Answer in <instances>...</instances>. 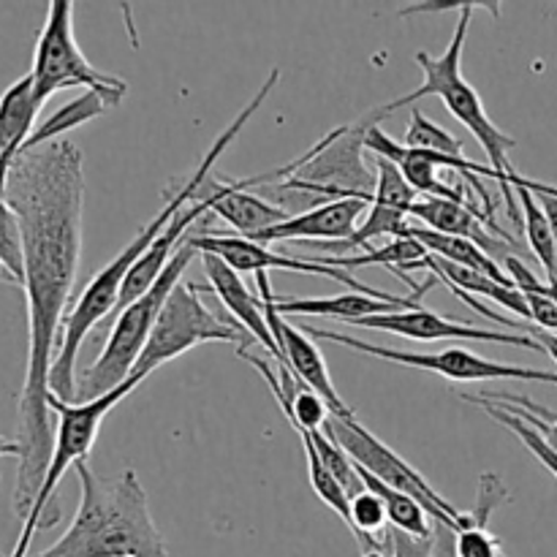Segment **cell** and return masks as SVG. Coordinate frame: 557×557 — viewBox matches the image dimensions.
<instances>
[{"label":"cell","mask_w":557,"mask_h":557,"mask_svg":"<svg viewBox=\"0 0 557 557\" xmlns=\"http://www.w3.org/2000/svg\"><path fill=\"white\" fill-rule=\"evenodd\" d=\"M428 248L411 237H395L386 245H373L359 256H313L310 261L324 267H337V270H359V267H386L392 275L406 281L411 288H422V283H413L403 270H424L428 267Z\"/></svg>","instance_id":"obj_24"},{"label":"cell","mask_w":557,"mask_h":557,"mask_svg":"<svg viewBox=\"0 0 557 557\" xmlns=\"http://www.w3.org/2000/svg\"><path fill=\"white\" fill-rule=\"evenodd\" d=\"M324 435H330L348 457H351L354 466L359 471L370 473L373 479H379L386 487L397 490V493L411 495L417 504L424 506L433 522L438 525L451 528L455 533H460L462 528H468L473 522L471 511H460L411 466V462L403 460L392 446H386L379 435L370 433L364 424L357 422V417H332L326 419Z\"/></svg>","instance_id":"obj_7"},{"label":"cell","mask_w":557,"mask_h":557,"mask_svg":"<svg viewBox=\"0 0 557 557\" xmlns=\"http://www.w3.org/2000/svg\"><path fill=\"white\" fill-rule=\"evenodd\" d=\"M509 500L511 493L504 484V479L495 476V473H482L476 506L471 509L473 522L455 536L457 557H504L500 555V539L490 533V520Z\"/></svg>","instance_id":"obj_22"},{"label":"cell","mask_w":557,"mask_h":557,"mask_svg":"<svg viewBox=\"0 0 557 557\" xmlns=\"http://www.w3.org/2000/svg\"><path fill=\"white\" fill-rule=\"evenodd\" d=\"M0 275H3V270H0Z\"/></svg>","instance_id":"obj_41"},{"label":"cell","mask_w":557,"mask_h":557,"mask_svg":"<svg viewBox=\"0 0 557 557\" xmlns=\"http://www.w3.org/2000/svg\"><path fill=\"white\" fill-rule=\"evenodd\" d=\"M373 161H375L373 201H379V205H386V207H395V210L406 212V215L411 218V207L417 205L422 196L408 185V180L403 177V172L389 161V158L373 156Z\"/></svg>","instance_id":"obj_30"},{"label":"cell","mask_w":557,"mask_h":557,"mask_svg":"<svg viewBox=\"0 0 557 557\" xmlns=\"http://www.w3.org/2000/svg\"><path fill=\"white\" fill-rule=\"evenodd\" d=\"M256 283H259V297L261 302H264L267 324H270V332L275 335L277 348L283 351L288 373H294L297 381H302L308 389H313L315 395L326 403L332 417H354L348 403L337 395L335 384H332L330 379V370H326L324 354L315 346L313 337H310L308 332L299 330V326H292L281 313H277L270 275H267V272H256Z\"/></svg>","instance_id":"obj_13"},{"label":"cell","mask_w":557,"mask_h":557,"mask_svg":"<svg viewBox=\"0 0 557 557\" xmlns=\"http://www.w3.org/2000/svg\"><path fill=\"white\" fill-rule=\"evenodd\" d=\"M299 330L308 332L313 341L337 343V346L354 348V351L368 354V357H379L384 359V362L430 370V373H438L444 375V379L457 381V384H471V381H539V384L557 386V373H553V370L517 368V364L493 362V359L479 357V354L468 351V348L451 346L444 348V351H395V348L375 346V343L359 341V337L346 335V332L324 330V326L302 324Z\"/></svg>","instance_id":"obj_11"},{"label":"cell","mask_w":557,"mask_h":557,"mask_svg":"<svg viewBox=\"0 0 557 557\" xmlns=\"http://www.w3.org/2000/svg\"><path fill=\"white\" fill-rule=\"evenodd\" d=\"M504 267H506V272H509V277L515 281V286L520 288V292L547 294L549 299H555V302H557V283L539 281V275L531 270V267L525 264V261H520L517 256H506Z\"/></svg>","instance_id":"obj_33"},{"label":"cell","mask_w":557,"mask_h":557,"mask_svg":"<svg viewBox=\"0 0 557 557\" xmlns=\"http://www.w3.org/2000/svg\"><path fill=\"white\" fill-rule=\"evenodd\" d=\"M190 245H194L199 253H212L218 259L226 261L234 272H299V275H319L330 277V281L341 283V286L351 288L357 294H368L373 299H384V302H395L400 299L397 294L379 292V288L364 286L362 281H357L354 275H348L346 270H337V267H324L315 264L310 259H294V256H283L277 250H272L270 245L253 243L248 237H239V234H223V232H205L199 237H190Z\"/></svg>","instance_id":"obj_12"},{"label":"cell","mask_w":557,"mask_h":557,"mask_svg":"<svg viewBox=\"0 0 557 557\" xmlns=\"http://www.w3.org/2000/svg\"><path fill=\"white\" fill-rule=\"evenodd\" d=\"M82 498L69 531L36 557H169L134 468L101 479L79 462Z\"/></svg>","instance_id":"obj_3"},{"label":"cell","mask_w":557,"mask_h":557,"mask_svg":"<svg viewBox=\"0 0 557 557\" xmlns=\"http://www.w3.org/2000/svg\"><path fill=\"white\" fill-rule=\"evenodd\" d=\"M190 205H205L207 212L228 223L239 237H253V234L292 218L286 207L272 205L270 199H261L248 188H239L237 180L215 177V174L201 183Z\"/></svg>","instance_id":"obj_15"},{"label":"cell","mask_w":557,"mask_h":557,"mask_svg":"<svg viewBox=\"0 0 557 557\" xmlns=\"http://www.w3.org/2000/svg\"><path fill=\"white\" fill-rule=\"evenodd\" d=\"M277 82H281V69H272L270 74H267V79L261 82L259 92L248 101V107H245L243 112H237V117L226 125V131H221V134L215 136V141H212L210 150L205 152V158L196 163L194 174H190L188 180H183V183L174 185L172 199H166V205L158 210V215L152 218L128 245H125L123 253L114 256V259L87 283L85 292L79 294L76 305L69 310V315H65L63 332H60L58 357H54L52 373H49V389H52L54 397H60V400L65 403H76V379H79V375H76V359H79V348L85 346L92 326L101 324L109 313L117 310L123 283L125 277H128V272L136 267V261H139L141 256L150 250V245L166 232V226L180 215V210H185V207L194 201L196 190H199L201 183L210 177L218 158H221L223 152L228 150V145L243 134V128L250 123V117L264 107V101L270 98V92L275 90Z\"/></svg>","instance_id":"obj_2"},{"label":"cell","mask_w":557,"mask_h":557,"mask_svg":"<svg viewBox=\"0 0 557 557\" xmlns=\"http://www.w3.org/2000/svg\"><path fill=\"white\" fill-rule=\"evenodd\" d=\"M476 9H490L493 14H498L495 3H462L460 20H457V27L455 33H451V41L449 47H446V52L444 54L417 52V65L424 76L422 85H419L413 92H408V96L375 109L373 117L381 123L386 114L397 112V109L408 107V103L419 101V98H428V96L441 98L444 107L449 109L451 117L460 120V123L471 131V136H476L484 156H487L490 169L500 177V194H504L506 207H509L511 221L520 223L522 221L520 207H517V196L511 185H515V180H520L522 174L517 172L509 161V152L517 147V139L506 134V131H500L498 125L490 120L479 90L466 79V76H462V52H466L468 27H471V20L473 14H476Z\"/></svg>","instance_id":"obj_4"},{"label":"cell","mask_w":557,"mask_h":557,"mask_svg":"<svg viewBox=\"0 0 557 557\" xmlns=\"http://www.w3.org/2000/svg\"><path fill=\"white\" fill-rule=\"evenodd\" d=\"M310 438H313L315 449H319L321 460L326 462V468H330V471L335 473L337 482L346 487L348 498L364 493V484H362V479H359V471H357V466L351 462V457H348L346 451H343L341 446L330 438V435L321 433V430L319 433H310Z\"/></svg>","instance_id":"obj_32"},{"label":"cell","mask_w":557,"mask_h":557,"mask_svg":"<svg viewBox=\"0 0 557 557\" xmlns=\"http://www.w3.org/2000/svg\"><path fill=\"white\" fill-rule=\"evenodd\" d=\"M389 536V533H386ZM359 557H392V542H389V549H368V553H362Z\"/></svg>","instance_id":"obj_40"},{"label":"cell","mask_w":557,"mask_h":557,"mask_svg":"<svg viewBox=\"0 0 557 557\" xmlns=\"http://www.w3.org/2000/svg\"><path fill=\"white\" fill-rule=\"evenodd\" d=\"M145 379L131 375L123 386L107 392V395L96 397L87 403H65L60 397H49V411L58 417V430H54V446H52V460H49L47 476H44L41 490H38L36 500H33L30 511L22 520L20 542H16L11 557H27V547H30L33 536L38 531L54 528L60 520V509L54 506V493H58L60 482L69 473V468H76L79 462H87L92 446H96L98 430H101L103 419L112 413L114 406L125 400L136 386Z\"/></svg>","instance_id":"obj_5"},{"label":"cell","mask_w":557,"mask_h":557,"mask_svg":"<svg viewBox=\"0 0 557 557\" xmlns=\"http://www.w3.org/2000/svg\"><path fill=\"white\" fill-rule=\"evenodd\" d=\"M370 201L337 199L330 205H319L308 212L286 218L283 223L253 234V243H292V239H321V243H346L359 228V215L368 212Z\"/></svg>","instance_id":"obj_16"},{"label":"cell","mask_w":557,"mask_h":557,"mask_svg":"<svg viewBox=\"0 0 557 557\" xmlns=\"http://www.w3.org/2000/svg\"><path fill=\"white\" fill-rule=\"evenodd\" d=\"M125 96H128V87H120V90H85L82 96H76L74 101L63 103L54 114H49V117L33 131V136L27 139L25 150L22 152L36 150V147L49 145V141L65 139V134H71V131L79 128V125L107 114L109 109L117 107Z\"/></svg>","instance_id":"obj_23"},{"label":"cell","mask_w":557,"mask_h":557,"mask_svg":"<svg viewBox=\"0 0 557 557\" xmlns=\"http://www.w3.org/2000/svg\"><path fill=\"white\" fill-rule=\"evenodd\" d=\"M531 308V326H539L544 332H555L557 335V302L549 299L547 294L539 292H522Z\"/></svg>","instance_id":"obj_34"},{"label":"cell","mask_w":557,"mask_h":557,"mask_svg":"<svg viewBox=\"0 0 557 557\" xmlns=\"http://www.w3.org/2000/svg\"><path fill=\"white\" fill-rule=\"evenodd\" d=\"M482 397H487V400H493V403H504V400H495V397H490V395H482ZM504 406H509L511 411L520 413V417L525 419L533 430H539V433L544 435V441H547V444L557 451V417H555V422H544V419H539L536 413L525 411V408H517V406H511V403H504Z\"/></svg>","instance_id":"obj_36"},{"label":"cell","mask_w":557,"mask_h":557,"mask_svg":"<svg viewBox=\"0 0 557 557\" xmlns=\"http://www.w3.org/2000/svg\"><path fill=\"white\" fill-rule=\"evenodd\" d=\"M359 479H362L364 490H370V493H375L381 500H384L386 515H389V525L395 528V531L408 533V536L413 539L433 536V522H430V515L424 511L422 504H417V500L411 498V495L386 487V484H381L379 479H373L364 471H359Z\"/></svg>","instance_id":"obj_26"},{"label":"cell","mask_w":557,"mask_h":557,"mask_svg":"<svg viewBox=\"0 0 557 557\" xmlns=\"http://www.w3.org/2000/svg\"><path fill=\"white\" fill-rule=\"evenodd\" d=\"M297 435H299V441H302L305 460H308L310 487H313V493L319 495V500H324V506H330V509L335 511L343 522H346L348 531H351V498H348L346 487L337 482L335 473H332L330 468H326V462L321 460V455H319V449H315L310 433L299 430Z\"/></svg>","instance_id":"obj_28"},{"label":"cell","mask_w":557,"mask_h":557,"mask_svg":"<svg viewBox=\"0 0 557 557\" xmlns=\"http://www.w3.org/2000/svg\"><path fill=\"white\" fill-rule=\"evenodd\" d=\"M403 237L417 239L419 245H424V248H428V253L438 256V259L451 261V264L468 267V270L484 272V275H490L493 281L506 283V286H515V281L509 277L506 267L498 264V261H495L487 250L479 248V245L471 243V239L446 237V234L430 232V228L417 226V223H411V226L403 232Z\"/></svg>","instance_id":"obj_25"},{"label":"cell","mask_w":557,"mask_h":557,"mask_svg":"<svg viewBox=\"0 0 557 557\" xmlns=\"http://www.w3.org/2000/svg\"><path fill=\"white\" fill-rule=\"evenodd\" d=\"M205 215H207L205 205H188L185 210H180V215L169 223L166 232H163L161 237L150 245V250H147V253L136 261L134 270L128 272V277H125V283H123V292H120L117 310H123L125 305L136 302L141 294L150 292L152 283L163 275V270L169 267V261L174 259V253H177L180 245H183V234L188 232L196 221H201Z\"/></svg>","instance_id":"obj_21"},{"label":"cell","mask_w":557,"mask_h":557,"mask_svg":"<svg viewBox=\"0 0 557 557\" xmlns=\"http://www.w3.org/2000/svg\"><path fill=\"white\" fill-rule=\"evenodd\" d=\"M351 326L357 330H379L389 332V335L406 337V341H419V343H435V341H473V343H504V346H517V348H533V351H542L539 343L531 335H520V332H490L479 330V326L460 324V321H451L446 315L433 313L428 308H413V310H397V313H384V315H370V319L351 321Z\"/></svg>","instance_id":"obj_14"},{"label":"cell","mask_w":557,"mask_h":557,"mask_svg":"<svg viewBox=\"0 0 557 557\" xmlns=\"http://www.w3.org/2000/svg\"><path fill=\"white\" fill-rule=\"evenodd\" d=\"M435 277L430 275L428 281H422V288L408 297L395 299V302H384V299H373L368 294L357 292H343L337 297H313V299H281L275 297L277 313L286 319V315H326V319H337L343 324H351V321L370 319V315H384V313H397V310H413L419 308L422 297L428 294V288L435 286Z\"/></svg>","instance_id":"obj_19"},{"label":"cell","mask_w":557,"mask_h":557,"mask_svg":"<svg viewBox=\"0 0 557 557\" xmlns=\"http://www.w3.org/2000/svg\"><path fill=\"white\" fill-rule=\"evenodd\" d=\"M3 457H16V460H20V446H16V441L0 438V460H3Z\"/></svg>","instance_id":"obj_39"},{"label":"cell","mask_w":557,"mask_h":557,"mask_svg":"<svg viewBox=\"0 0 557 557\" xmlns=\"http://www.w3.org/2000/svg\"><path fill=\"white\" fill-rule=\"evenodd\" d=\"M525 335H531L533 341L539 343V348H542L547 357H553V362L557 364V335H555V332H544V330H539V326L528 324Z\"/></svg>","instance_id":"obj_37"},{"label":"cell","mask_w":557,"mask_h":557,"mask_svg":"<svg viewBox=\"0 0 557 557\" xmlns=\"http://www.w3.org/2000/svg\"><path fill=\"white\" fill-rule=\"evenodd\" d=\"M205 292H210V286H196V283H180L174 288L131 375L147 379L161 364L183 357L185 351L201 346V343H232L237 346V351H248L253 346L256 341L248 332L239 330L232 321H223L201 302Z\"/></svg>","instance_id":"obj_9"},{"label":"cell","mask_w":557,"mask_h":557,"mask_svg":"<svg viewBox=\"0 0 557 557\" xmlns=\"http://www.w3.org/2000/svg\"><path fill=\"white\" fill-rule=\"evenodd\" d=\"M460 397L466 403H473V406H479L482 411H487L490 417H493L498 424H504L506 430H511V433H515L517 438H520L522 444L531 449V455L536 457V460L542 462V466L547 468V471L557 479V451L547 444V441H544V435L539 433V430H533L531 424H528L525 419L520 417V413H515L509 406H504V403H493V400H487V397H482V395H460Z\"/></svg>","instance_id":"obj_27"},{"label":"cell","mask_w":557,"mask_h":557,"mask_svg":"<svg viewBox=\"0 0 557 557\" xmlns=\"http://www.w3.org/2000/svg\"><path fill=\"white\" fill-rule=\"evenodd\" d=\"M539 205H542L544 215H547L549 226H553V237H555V250H557V194H536ZM555 283H557V272H555Z\"/></svg>","instance_id":"obj_38"},{"label":"cell","mask_w":557,"mask_h":557,"mask_svg":"<svg viewBox=\"0 0 557 557\" xmlns=\"http://www.w3.org/2000/svg\"><path fill=\"white\" fill-rule=\"evenodd\" d=\"M33 92L38 103H47L60 90H120L128 82L98 71L74 36V3L71 0H52L47 9V22L36 41L33 54Z\"/></svg>","instance_id":"obj_10"},{"label":"cell","mask_w":557,"mask_h":557,"mask_svg":"<svg viewBox=\"0 0 557 557\" xmlns=\"http://www.w3.org/2000/svg\"><path fill=\"white\" fill-rule=\"evenodd\" d=\"M5 201L22 228L27 302V362L16 406L14 515L25 520L52 460L49 373L58 357L65 310L74 294L82 256L85 210V156L71 139L49 141L22 152L5 177Z\"/></svg>","instance_id":"obj_1"},{"label":"cell","mask_w":557,"mask_h":557,"mask_svg":"<svg viewBox=\"0 0 557 557\" xmlns=\"http://www.w3.org/2000/svg\"><path fill=\"white\" fill-rule=\"evenodd\" d=\"M403 145L411 147V150L438 152V156H466L460 136L449 134L444 125L428 120V114L422 109H413L411 112V123H408Z\"/></svg>","instance_id":"obj_29"},{"label":"cell","mask_w":557,"mask_h":557,"mask_svg":"<svg viewBox=\"0 0 557 557\" xmlns=\"http://www.w3.org/2000/svg\"><path fill=\"white\" fill-rule=\"evenodd\" d=\"M196 253L199 250L185 239L177 253H174V259L169 261L166 270H163V275L152 283L150 292L141 294L136 302L125 305L123 310H117V321H114L112 335H109L103 351L76 379V403L96 400V397L117 389V386H123L131 379L152 330H156L163 305L172 297L174 288L183 283L185 270H188Z\"/></svg>","instance_id":"obj_6"},{"label":"cell","mask_w":557,"mask_h":557,"mask_svg":"<svg viewBox=\"0 0 557 557\" xmlns=\"http://www.w3.org/2000/svg\"><path fill=\"white\" fill-rule=\"evenodd\" d=\"M370 123L373 117H362L359 123L330 131L319 145L299 156L297 172L283 180L277 190L326 196L330 201L362 199L373 205L375 174L364 161V134Z\"/></svg>","instance_id":"obj_8"},{"label":"cell","mask_w":557,"mask_h":557,"mask_svg":"<svg viewBox=\"0 0 557 557\" xmlns=\"http://www.w3.org/2000/svg\"><path fill=\"white\" fill-rule=\"evenodd\" d=\"M36 92H33V76L27 71L25 76L9 85L0 96V194L5 190V177L11 166L25 150L27 139L33 136L38 112H41Z\"/></svg>","instance_id":"obj_20"},{"label":"cell","mask_w":557,"mask_h":557,"mask_svg":"<svg viewBox=\"0 0 557 557\" xmlns=\"http://www.w3.org/2000/svg\"><path fill=\"white\" fill-rule=\"evenodd\" d=\"M0 270L22 286L25 277V256H22V228L14 207L0 194Z\"/></svg>","instance_id":"obj_31"},{"label":"cell","mask_w":557,"mask_h":557,"mask_svg":"<svg viewBox=\"0 0 557 557\" xmlns=\"http://www.w3.org/2000/svg\"><path fill=\"white\" fill-rule=\"evenodd\" d=\"M389 542H392V557H433V536L430 539H413L408 533L395 531L389 525Z\"/></svg>","instance_id":"obj_35"},{"label":"cell","mask_w":557,"mask_h":557,"mask_svg":"<svg viewBox=\"0 0 557 557\" xmlns=\"http://www.w3.org/2000/svg\"><path fill=\"white\" fill-rule=\"evenodd\" d=\"M411 218L419 221L417 226L430 228V232L446 234V237L471 239L479 248L487 250L490 256L515 245V237L506 228L495 226L473 205H460V201L446 199H419L411 207Z\"/></svg>","instance_id":"obj_18"},{"label":"cell","mask_w":557,"mask_h":557,"mask_svg":"<svg viewBox=\"0 0 557 557\" xmlns=\"http://www.w3.org/2000/svg\"><path fill=\"white\" fill-rule=\"evenodd\" d=\"M201 264H205L207 281H210V292L218 294L223 308H226L228 313L243 324V330L248 332L272 359H275L277 370H286V359H283V351L277 348L275 335H272L270 324H267L261 297H253L250 288L243 283V277H239V272H234L232 267L223 259H218V256L201 253Z\"/></svg>","instance_id":"obj_17"}]
</instances>
